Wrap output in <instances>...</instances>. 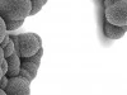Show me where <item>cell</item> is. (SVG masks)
I'll return each mask as SVG.
<instances>
[{"mask_svg":"<svg viewBox=\"0 0 127 95\" xmlns=\"http://www.w3.org/2000/svg\"><path fill=\"white\" fill-rule=\"evenodd\" d=\"M31 9V0H0V17L3 19L24 20Z\"/></svg>","mask_w":127,"mask_h":95,"instance_id":"6da1fadb","label":"cell"},{"mask_svg":"<svg viewBox=\"0 0 127 95\" xmlns=\"http://www.w3.org/2000/svg\"><path fill=\"white\" fill-rule=\"evenodd\" d=\"M14 42L15 52L20 58H28L42 47V39L36 33H22V34H14L10 37Z\"/></svg>","mask_w":127,"mask_h":95,"instance_id":"7a4b0ae2","label":"cell"},{"mask_svg":"<svg viewBox=\"0 0 127 95\" xmlns=\"http://www.w3.org/2000/svg\"><path fill=\"white\" fill-rule=\"evenodd\" d=\"M104 18L105 22L114 25L127 27V0L111 4L104 8Z\"/></svg>","mask_w":127,"mask_h":95,"instance_id":"3957f363","label":"cell"},{"mask_svg":"<svg viewBox=\"0 0 127 95\" xmlns=\"http://www.w3.org/2000/svg\"><path fill=\"white\" fill-rule=\"evenodd\" d=\"M31 82L20 76H13L8 79L5 86L6 95H29L31 94Z\"/></svg>","mask_w":127,"mask_h":95,"instance_id":"277c9868","label":"cell"},{"mask_svg":"<svg viewBox=\"0 0 127 95\" xmlns=\"http://www.w3.org/2000/svg\"><path fill=\"white\" fill-rule=\"evenodd\" d=\"M5 60L8 61V72H6L8 77L19 76V71H20V67H22V60H20V56L18 55V52L14 51Z\"/></svg>","mask_w":127,"mask_h":95,"instance_id":"5b68a950","label":"cell"},{"mask_svg":"<svg viewBox=\"0 0 127 95\" xmlns=\"http://www.w3.org/2000/svg\"><path fill=\"white\" fill-rule=\"evenodd\" d=\"M126 29H127V27L114 25V24H111L108 22H104V24H103L104 34L109 39H120V38H122L126 34Z\"/></svg>","mask_w":127,"mask_h":95,"instance_id":"8992f818","label":"cell"},{"mask_svg":"<svg viewBox=\"0 0 127 95\" xmlns=\"http://www.w3.org/2000/svg\"><path fill=\"white\" fill-rule=\"evenodd\" d=\"M38 65H36V63H33V62H31V61H28L27 58H23V61H22V69H24V70H27L29 73H31V76L32 77H36L37 76V72H38Z\"/></svg>","mask_w":127,"mask_h":95,"instance_id":"52a82bcc","label":"cell"},{"mask_svg":"<svg viewBox=\"0 0 127 95\" xmlns=\"http://www.w3.org/2000/svg\"><path fill=\"white\" fill-rule=\"evenodd\" d=\"M45 0H31V5H32V9H31V12H29V15H34L37 14L39 10L43 8L45 5Z\"/></svg>","mask_w":127,"mask_h":95,"instance_id":"ba28073f","label":"cell"},{"mask_svg":"<svg viewBox=\"0 0 127 95\" xmlns=\"http://www.w3.org/2000/svg\"><path fill=\"white\" fill-rule=\"evenodd\" d=\"M4 20H5L6 30H15V29L20 28L22 24L24 23V20H10V19H4Z\"/></svg>","mask_w":127,"mask_h":95,"instance_id":"9c48e42d","label":"cell"},{"mask_svg":"<svg viewBox=\"0 0 127 95\" xmlns=\"http://www.w3.org/2000/svg\"><path fill=\"white\" fill-rule=\"evenodd\" d=\"M42 56H43V48H39L34 55H32L31 57H28L27 60L28 61H31V62H33V63H36V65H41V58H42Z\"/></svg>","mask_w":127,"mask_h":95,"instance_id":"30bf717a","label":"cell"},{"mask_svg":"<svg viewBox=\"0 0 127 95\" xmlns=\"http://www.w3.org/2000/svg\"><path fill=\"white\" fill-rule=\"evenodd\" d=\"M3 51H4V57L5 58H8L10 55L13 53V52L15 51V47H14V42H13V39L10 38L9 39V42H8V45L3 48Z\"/></svg>","mask_w":127,"mask_h":95,"instance_id":"8fae6325","label":"cell"},{"mask_svg":"<svg viewBox=\"0 0 127 95\" xmlns=\"http://www.w3.org/2000/svg\"><path fill=\"white\" fill-rule=\"evenodd\" d=\"M8 30H6V27H5V20L0 17V42L3 41V38L6 36Z\"/></svg>","mask_w":127,"mask_h":95,"instance_id":"7c38bea8","label":"cell"},{"mask_svg":"<svg viewBox=\"0 0 127 95\" xmlns=\"http://www.w3.org/2000/svg\"><path fill=\"white\" fill-rule=\"evenodd\" d=\"M19 76L20 77H23V79H26L27 81H32V80H33V77H32L31 76V73L27 71V70H24V69H22V67H20V71H19Z\"/></svg>","mask_w":127,"mask_h":95,"instance_id":"4fadbf2b","label":"cell"},{"mask_svg":"<svg viewBox=\"0 0 127 95\" xmlns=\"http://www.w3.org/2000/svg\"><path fill=\"white\" fill-rule=\"evenodd\" d=\"M8 75H3L1 76V79H0V88L1 89H5V86H6V84H8Z\"/></svg>","mask_w":127,"mask_h":95,"instance_id":"5bb4252c","label":"cell"},{"mask_svg":"<svg viewBox=\"0 0 127 95\" xmlns=\"http://www.w3.org/2000/svg\"><path fill=\"white\" fill-rule=\"evenodd\" d=\"M0 67H1V71H3V75H6L8 72V61L4 58V61L0 63Z\"/></svg>","mask_w":127,"mask_h":95,"instance_id":"9a60e30c","label":"cell"},{"mask_svg":"<svg viewBox=\"0 0 127 95\" xmlns=\"http://www.w3.org/2000/svg\"><path fill=\"white\" fill-rule=\"evenodd\" d=\"M9 39H10V36H9V34L6 33V36H5V37L3 38V41H1V42H0V47H1V48H4V47H5V46L8 45Z\"/></svg>","mask_w":127,"mask_h":95,"instance_id":"2e32d148","label":"cell"},{"mask_svg":"<svg viewBox=\"0 0 127 95\" xmlns=\"http://www.w3.org/2000/svg\"><path fill=\"white\" fill-rule=\"evenodd\" d=\"M117 1H120V0H103V5H104V8H105V6H108V5H111V4L117 3Z\"/></svg>","mask_w":127,"mask_h":95,"instance_id":"e0dca14e","label":"cell"},{"mask_svg":"<svg viewBox=\"0 0 127 95\" xmlns=\"http://www.w3.org/2000/svg\"><path fill=\"white\" fill-rule=\"evenodd\" d=\"M4 58H5V57H4V51H3L1 47H0V63L4 61Z\"/></svg>","mask_w":127,"mask_h":95,"instance_id":"ac0fdd59","label":"cell"},{"mask_svg":"<svg viewBox=\"0 0 127 95\" xmlns=\"http://www.w3.org/2000/svg\"><path fill=\"white\" fill-rule=\"evenodd\" d=\"M0 95H6L5 90H4V89H1V88H0Z\"/></svg>","mask_w":127,"mask_h":95,"instance_id":"d6986e66","label":"cell"},{"mask_svg":"<svg viewBox=\"0 0 127 95\" xmlns=\"http://www.w3.org/2000/svg\"><path fill=\"white\" fill-rule=\"evenodd\" d=\"M1 76H3V71H1V67H0V79H1Z\"/></svg>","mask_w":127,"mask_h":95,"instance_id":"ffe728a7","label":"cell"},{"mask_svg":"<svg viewBox=\"0 0 127 95\" xmlns=\"http://www.w3.org/2000/svg\"><path fill=\"white\" fill-rule=\"evenodd\" d=\"M47 1H48V0H45V3H47Z\"/></svg>","mask_w":127,"mask_h":95,"instance_id":"44dd1931","label":"cell"}]
</instances>
